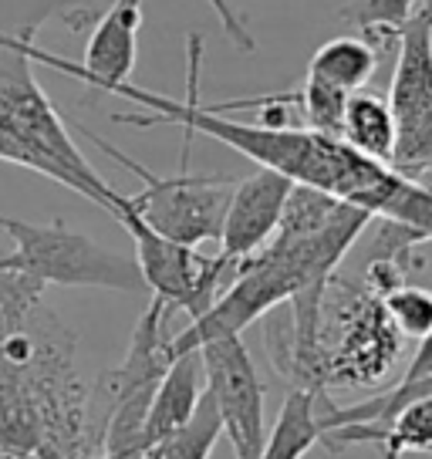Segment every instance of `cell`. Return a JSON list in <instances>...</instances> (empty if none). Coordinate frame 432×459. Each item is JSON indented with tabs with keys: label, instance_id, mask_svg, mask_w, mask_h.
<instances>
[{
	"label": "cell",
	"instance_id": "21",
	"mask_svg": "<svg viewBox=\"0 0 432 459\" xmlns=\"http://www.w3.org/2000/svg\"><path fill=\"white\" fill-rule=\"evenodd\" d=\"M0 459H24V456H11V453H0Z\"/></svg>",
	"mask_w": 432,
	"mask_h": 459
},
{
	"label": "cell",
	"instance_id": "12",
	"mask_svg": "<svg viewBox=\"0 0 432 459\" xmlns=\"http://www.w3.org/2000/svg\"><path fill=\"white\" fill-rule=\"evenodd\" d=\"M324 388L294 385L288 402L281 405L274 429L267 432L260 459H304L321 443V402Z\"/></svg>",
	"mask_w": 432,
	"mask_h": 459
},
{
	"label": "cell",
	"instance_id": "9",
	"mask_svg": "<svg viewBox=\"0 0 432 459\" xmlns=\"http://www.w3.org/2000/svg\"><path fill=\"white\" fill-rule=\"evenodd\" d=\"M355 311L345 321V334L332 355H324V385L328 382H348V385H361V382H375L382 378L389 361H395L399 351V334L382 315L378 298H351Z\"/></svg>",
	"mask_w": 432,
	"mask_h": 459
},
{
	"label": "cell",
	"instance_id": "23",
	"mask_svg": "<svg viewBox=\"0 0 432 459\" xmlns=\"http://www.w3.org/2000/svg\"><path fill=\"white\" fill-rule=\"evenodd\" d=\"M429 453H432V449H429Z\"/></svg>",
	"mask_w": 432,
	"mask_h": 459
},
{
	"label": "cell",
	"instance_id": "3",
	"mask_svg": "<svg viewBox=\"0 0 432 459\" xmlns=\"http://www.w3.org/2000/svg\"><path fill=\"white\" fill-rule=\"evenodd\" d=\"M213 4L220 24L227 30L240 51H254L257 38L246 30V24L233 14L227 0H210ZM139 28H143V0H116L108 11H101L99 21L91 24V38L85 44V57L82 61H68V57L44 51L41 44L30 48V61L44 65L51 72H61L82 82L91 91L108 95L116 85H125L135 72V57H139Z\"/></svg>",
	"mask_w": 432,
	"mask_h": 459
},
{
	"label": "cell",
	"instance_id": "17",
	"mask_svg": "<svg viewBox=\"0 0 432 459\" xmlns=\"http://www.w3.org/2000/svg\"><path fill=\"white\" fill-rule=\"evenodd\" d=\"M223 436V422L216 412V402L210 395V388L203 385V399L196 405V412L189 416L183 429L162 436L156 443H149L139 459H210L216 443Z\"/></svg>",
	"mask_w": 432,
	"mask_h": 459
},
{
	"label": "cell",
	"instance_id": "1",
	"mask_svg": "<svg viewBox=\"0 0 432 459\" xmlns=\"http://www.w3.org/2000/svg\"><path fill=\"white\" fill-rule=\"evenodd\" d=\"M0 230L14 247L4 257V267L24 273L41 287H105V290H125V294L145 290L135 257L105 250L95 240H88L85 233H74L61 223L38 227L7 213H0Z\"/></svg>",
	"mask_w": 432,
	"mask_h": 459
},
{
	"label": "cell",
	"instance_id": "16",
	"mask_svg": "<svg viewBox=\"0 0 432 459\" xmlns=\"http://www.w3.org/2000/svg\"><path fill=\"white\" fill-rule=\"evenodd\" d=\"M51 17H61L72 30H85L99 21V11L82 0H0V34L34 41Z\"/></svg>",
	"mask_w": 432,
	"mask_h": 459
},
{
	"label": "cell",
	"instance_id": "2",
	"mask_svg": "<svg viewBox=\"0 0 432 459\" xmlns=\"http://www.w3.org/2000/svg\"><path fill=\"white\" fill-rule=\"evenodd\" d=\"M78 129L88 143H95V149H101L108 159H116L118 166H125L143 179V193L125 196V200L145 227L183 247L220 240L223 213H227V203L233 193L230 176H196L186 169V162H183V172H176V176H156V172L145 169L143 162H135L132 156L118 152L116 145L99 139L88 126H78Z\"/></svg>",
	"mask_w": 432,
	"mask_h": 459
},
{
	"label": "cell",
	"instance_id": "13",
	"mask_svg": "<svg viewBox=\"0 0 432 459\" xmlns=\"http://www.w3.org/2000/svg\"><path fill=\"white\" fill-rule=\"evenodd\" d=\"M0 162H14L21 169H30V172H38V176L55 179L58 186L74 189L78 196H85V200H91L95 206H101L112 220H116V213L122 210V200H125V196H118L105 179H88L82 172H74L72 166H65L61 159H55L51 152H44L41 145L28 143V139H21V135H11V132H4V129H0Z\"/></svg>",
	"mask_w": 432,
	"mask_h": 459
},
{
	"label": "cell",
	"instance_id": "7",
	"mask_svg": "<svg viewBox=\"0 0 432 459\" xmlns=\"http://www.w3.org/2000/svg\"><path fill=\"white\" fill-rule=\"evenodd\" d=\"M206 388L216 402L223 436H230L233 459H260L264 449V395L257 365L240 334H223L200 344Z\"/></svg>",
	"mask_w": 432,
	"mask_h": 459
},
{
	"label": "cell",
	"instance_id": "6",
	"mask_svg": "<svg viewBox=\"0 0 432 459\" xmlns=\"http://www.w3.org/2000/svg\"><path fill=\"white\" fill-rule=\"evenodd\" d=\"M34 44L38 41L0 34V129L41 145L44 152H51L88 179H101L99 172L91 169V162L78 152L65 118L55 112V105L48 101L34 78V61H30Z\"/></svg>",
	"mask_w": 432,
	"mask_h": 459
},
{
	"label": "cell",
	"instance_id": "20",
	"mask_svg": "<svg viewBox=\"0 0 432 459\" xmlns=\"http://www.w3.org/2000/svg\"><path fill=\"white\" fill-rule=\"evenodd\" d=\"M432 375V331L419 342V351L412 355L405 375L399 378V385H409V382H419V378H429Z\"/></svg>",
	"mask_w": 432,
	"mask_h": 459
},
{
	"label": "cell",
	"instance_id": "22",
	"mask_svg": "<svg viewBox=\"0 0 432 459\" xmlns=\"http://www.w3.org/2000/svg\"><path fill=\"white\" fill-rule=\"evenodd\" d=\"M0 257H4V247H0Z\"/></svg>",
	"mask_w": 432,
	"mask_h": 459
},
{
	"label": "cell",
	"instance_id": "4",
	"mask_svg": "<svg viewBox=\"0 0 432 459\" xmlns=\"http://www.w3.org/2000/svg\"><path fill=\"white\" fill-rule=\"evenodd\" d=\"M116 223H122V230L135 244V264L145 281V290L169 311H186L189 317H200L203 311H210V304L223 294V287L237 273V264L223 254L206 257L196 247H183L159 237L156 230H149L132 213L129 200H122Z\"/></svg>",
	"mask_w": 432,
	"mask_h": 459
},
{
	"label": "cell",
	"instance_id": "14",
	"mask_svg": "<svg viewBox=\"0 0 432 459\" xmlns=\"http://www.w3.org/2000/svg\"><path fill=\"white\" fill-rule=\"evenodd\" d=\"M341 143L359 149L361 156L392 166L395 152V118H392L389 99L372 91H351L341 118Z\"/></svg>",
	"mask_w": 432,
	"mask_h": 459
},
{
	"label": "cell",
	"instance_id": "18",
	"mask_svg": "<svg viewBox=\"0 0 432 459\" xmlns=\"http://www.w3.org/2000/svg\"><path fill=\"white\" fill-rule=\"evenodd\" d=\"M382 315L399 338H426L432 331V290L419 284H395L382 298Z\"/></svg>",
	"mask_w": 432,
	"mask_h": 459
},
{
	"label": "cell",
	"instance_id": "15",
	"mask_svg": "<svg viewBox=\"0 0 432 459\" xmlns=\"http://www.w3.org/2000/svg\"><path fill=\"white\" fill-rule=\"evenodd\" d=\"M375 68H378V48L368 38H332L311 55L307 74L321 78L324 85L341 88V91H361L372 82Z\"/></svg>",
	"mask_w": 432,
	"mask_h": 459
},
{
	"label": "cell",
	"instance_id": "10",
	"mask_svg": "<svg viewBox=\"0 0 432 459\" xmlns=\"http://www.w3.org/2000/svg\"><path fill=\"white\" fill-rule=\"evenodd\" d=\"M321 443L332 453H341L348 446L375 443L382 449V459H402L405 453H429L432 449V392L402 402L385 422L378 426H338L321 432Z\"/></svg>",
	"mask_w": 432,
	"mask_h": 459
},
{
	"label": "cell",
	"instance_id": "19",
	"mask_svg": "<svg viewBox=\"0 0 432 459\" xmlns=\"http://www.w3.org/2000/svg\"><path fill=\"white\" fill-rule=\"evenodd\" d=\"M294 105L301 108L304 122H307L304 129L341 139V118H345L348 91L324 85L321 78L307 74V78H304V85L294 88Z\"/></svg>",
	"mask_w": 432,
	"mask_h": 459
},
{
	"label": "cell",
	"instance_id": "5",
	"mask_svg": "<svg viewBox=\"0 0 432 459\" xmlns=\"http://www.w3.org/2000/svg\"><path fill=\"white\" fill-rule=\"evenodd\" d=\"M389 108L395 118L392 169L412 179L432 172V0L399 34Z\"/></svg>",
	"mask_w": 432,
	"mask_h": 459
},
{
	"label": "cell",
	"instance_id": "8",
	"mask_svg": "<svg viewBox=\"0 0 432 459\" xmlns=\"http://www.w3.org/2000/svg\"><path fill=\"white\" fill-rule=\"evenodd\" d=\"M294 186H298L294 179H288L277 169H267V166H257V172L233 183L223 227H220V240H216L220 254L233 264L260 254L277 233V223L284 216V206H288Z\"/></svg>",
	"mask_w": 432,
	"mask_h": 459
},
{
	"label": "cell",
	"instance_id": "11",
	"mask_svg": "<svg viewBox=\"0 0 432 459\" xmlns=\"http://www.w3.org/2000/svg\"><path fill=\"white\" fill-rule=\"evenodd\" d=\"M203 399V359L200 348L196 351H183L176 355L173 365L166 368L162 382H159L156 395L149 402V416H145V446L169 436V432L183 429L189 416L196 412Z\"/></svg>",
	"mask_w": 432,
	"mask_h": 459
}]
</instances>
